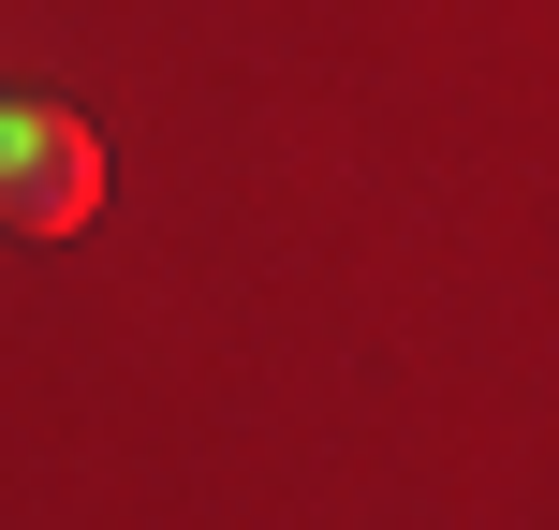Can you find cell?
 <instances>
[{
  "mask_svg": "<svg viewBox=\"0 0 559 530\" xmlns=\"http://www.w3.org/2000/svg\"><path fill=\"white\" fill-rule=\"evenodd\" d=\"M88 207H104V148H88V118L0 89V236H74Z\"/></svg>",
  "mask_w": 559,
  "mask_h": 530,
  "instance_id": "obj_1",
  "label": "cell"
}]
</instances>
